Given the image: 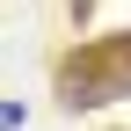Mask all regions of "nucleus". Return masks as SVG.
<instances>
[{
    "label": "nucleus",
    "instance_id": "nucleus-1",
    "mask_svg": "<svg viewBox=\"0 0 131 131\" xmlns=\"http://www.w3.org/2000/svg\"><path fill=\"white\" fill-rule=\"evenodd\" d=\"M58 95H66V109H102V102H117V95H131V37L73 51L58 66Z\"/></svg>",
    "mask_w": 131,
    "mask_h": 131
},
{
    "label": "nucleus",
    "instance_id": "nucleus-2",
    "mask_svg": "<svg viewBox=\"0 0 131 131\" xmlns=\"http://www.w3.org/2000/svg\"><path fill=\"white\" fill-rule=\"evenodd\" d=\"M0 131H22V102H0Z\"/></svg>",
    "mask_w": 131,
    "mask_h": 131
}]
</instances>
